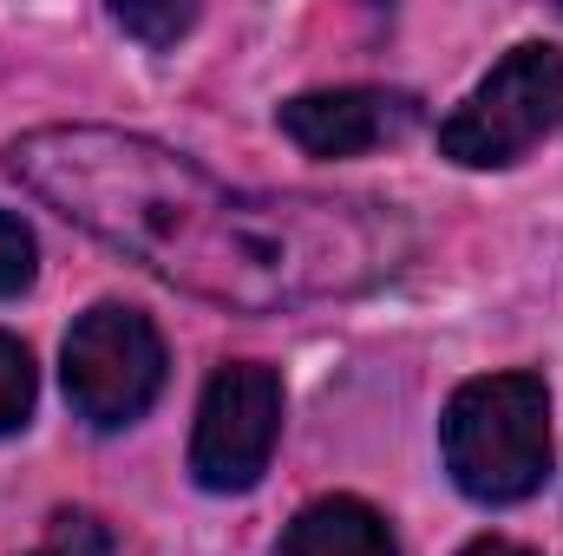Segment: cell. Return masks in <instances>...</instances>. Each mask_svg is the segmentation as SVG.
<instances>
[{
    "mask_svg": "<svg viewBox=\"0 0 563 556\" xmlns=\"http://www.w3.org/2000/svg\"><path fill=\"white\" fill-rule=\"evenodd\" d=\"M7 170L125 263L230 314L354 301L420 249V230L394 203L230 190L157 138L106 125L26 132L7 151Z\"/></svg>",
    "mask_w": 563,
    "mask_h": 556,
    "instance_id": "1",
    "label": "cell"
},
{
    "mask_svg": "<svg viewBox=\"0 0 563 556\" xmlns=\"http://www.w3.org/2000/svg\"><path fill=\"white\" fill-rule=\"evenodd\" d=\"M282 438V380L263 360H223L190 432V478L203 491H256Z\"/></svg>",
    "mask_w": 563,
    "mask_h": 556,
    "instance_id": "5",
    "label": "cell"
},
{
    "mask_svg": "<svg viewBox=\"0 0 563 556\" xmlns=\"http://www.w3.org/2000/svg\"><path fill=\"white\" fill-rule=\"evenodd\" d=\"M164 334L125 301H99L66 334V400L99 432H119L151 413L164 393Z\"/></svg>",
    "mask_w": 563,
    "mask_h": 556,
    "instance_id": "4",
    "label": "cell"
},
{
    "mask_svg": "<svg viewBox=\"0 0 563 556\" xmlns=\"http://www.w3.org/2000/svg\"><path fill=\"white\" fill-rule=\"evenodd\" d=\"M33 263H40V249H33V236H26V223L0 210V301L33 281Z\"/></svg>",
    "mask_w": 563,
    "mask_h": 556,
    "instance_id": "10",
    "label": "cell"
},
{
    "mask_svg": "<svg viewBox=\"0 0 563 556\" xmlns=\"http://www.w3.org/2000/svg\"><path fill=\"white\" fill-rule=\"evenodd\" d=\"M563 125V53L558 46H511L478 92L439 125V151L465 170L518 164L531 144H544Z\"/></svg>",
    "mask_w": 563,
    "mask_h": 556,
    "instance_id": "3",
    "label": "cell"
},
{
    "mask_svg": "<svg viewBox=\"0 0 563 556\" xmlns=\"http://www.w3.org/2000/svg\"><path fill=\"white\" fill-rule=\"evenodd\" d=\"M413 125H420V99L387 92V86H334V92H301L282 105V132L308 157H361Z\"/></svg>",
    "mask_w": 563,
    "mask_h": 556,
    "instance_id": "6",
    "label": "cell"
},
{
    "mask_svg": "<svg viewBox=\"0 0 563 556\" xmlns=\"http://www.w3.org/2000/svg\"><path fill=\"white\" fill-rule=\"evenodd\" d=\"M112 20L144 40V46H177V33H190V20H197V7H112Z\"/></svg>",
    "mask_w": 563,
    "mask_h": 556,
    "instance_id": "9",
    "label": "cell"
},
{
    "mask_svg": "<svg viewBox=\"0 0 563 556\" xmlns=\"http://www.w3.org/2000/svg\"><path fill=\"white\" fill-rule=\"evenodd\" d=\"M459 556H531L525 544H505V537H478V544H465Z\"/></svg>",
    "mask_w": 563,
    "mask_h": 556,
    "instance_id": "11",
    "label": "cell"
},
{
    "mask_svg": "<svg viewBox=\"0 0 563 556\" xmlns=\"http://www.w3.org/2000/svg\"><path fill=\"white\" fill-rule=\"evenodd\" d=\"M276 556H400V551H394V531H387V518L374 504H361V498H314L282 531Z\"/></svg>",
    "mask_w": 563,
    "mask_h": 556,
    "instance_id": "7",
    "label": "cell"
},
{
    "mask_svg": "<svg viewBox=\"0 0 563 556\" xmlns=\"http://www.w3.org/2000/svg\"><path fill=\"white\" fill-rule=\"evenodd\" d=\"M445 471L478 504H518L551 471V393L538 374H485L439 419Z\"/></svg>",
    "mask_w": 563,
    "mask_h": 556,
    "instance_id": "2",
    "label": "cell"
},
{
    "mask_svg": "<svg viewBox=\"0 0 563 556\" xmlns=\"http://www.w3.org/2000/svg\"><path fill=\"white\" fill-rule=\"evenodd\" d=\"M33 393H40V374H33L26 341L0 334V432H20L33 419Z\"/></svg>",
    "mask_w": 563,
    "mask_h": 556,
    "instance_id": "8",
    "label": "cell"
}]
</instances>
